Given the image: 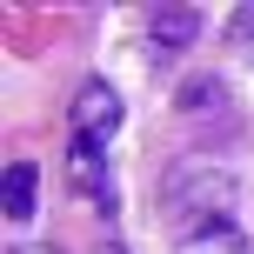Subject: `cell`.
Instances as JSON below:
<instances>
[{
    "label": "cell",
    "mask_w": 254,
    "mask_h": 254,
    "mask_svg": "<svg viewBox=\"0 0 254 254\" xmlns=\"http://www.w3.org/2000/svg\"><path fill=\"white\" fill-rule=\"evenodd\" d=\"M167 188H174V194H167V221L181 228V241L201 234V228H221L228 207H234V174H214V167H201V161L174 167Z\"/></svg>",
    "instance_id": "6da1fadb"
},
{
    "label": "cell",
    "mask_w": 254,
    "mask_h": 254,
    "mask_svg": "<svg viewBox=\"0 0 254 254\" xmlns=\"http://www.w3.org/2000/svg\"><path fill=\"white\" fill-rule=\"evenodd\" d=\"M34 188H40L34 161H13L7 181H0V207H7V221H27V214H34Z\"/></svg>",
    "instance_id": "5b68a950"
},
{
    "label": "cell",
    "mask_w": 254,
    "mask_h": 254,
    "mask_svg": "<svg viewBox=\"0 0 254 254\" xmlns=\"http://www.w3.org/2000/svg\"><path fill=\"white\" fill-rule=\"evenodd\" d=\"M13 254H54V248H40V241H27V248H13Z\"/></svg>",
    "instance_id": "ba28073f"
},
{
    "label": "cell",
    "mask_w": 254,
    "mask_h": 254,
    "mask_svg": "<svg viewBox=\"0 0 254 254\" xmlns=\"http://www.w3.org/2000/svg\"><path fill=\"white\" fill-rule=\"evenodd\" d=\"M147 27H154V40H161V47H188V40L201 34V7H154Z\"/></svg>",
    "instance_id": "277c9868"
},
{
    "label": "cell",
    "mask_w": 254,
    "mask_h": 254,
    "mask_svg": "<svg viewBox=\"0 0 254 254\" xmlns=\"http://www.w3.org/2000/svg\"><path fill=\"white\" fill-rule=\"evenodd\" d=\"M234 40H254V7H234Z\"/></svg>",
    "instance_id": "52a82bcc"
},
{
    "label": "cell",
    "mask_w": 254,
    "mask_h": 254,
    "mask_svg": "<svg viewBox=\"0 0 254 254\" xmlns=\"http://www.w3.org/2000/svg\"><path fill=\"white\" fill-rule=\"evenodd\" d=\"M121 114H127L121 94L107 87V80H87V87L74 94V107H67V127H74V140H101L107 147V134L121 127Z\"/></svg>",
    "instance_id": "7a4b0ae2"
},
{
    "label": "cell",
    "mask_w": 254,
    "mask_h": 254,
    "mask_svg": "<svg viewBox=\"0 0 254 254\" xmlns=\"http://www.w3.org/2000/svg\"><path fill=\"white\" fill-rule=\"evenodd\" d=\"M181 254H254V248H248V234L234 228V221H221V228L188 234V241H181Z\"/></svg>",
    "instance_id": "8992f818"
},
{
    "label": "cell",
    "mask_w": 254,
    "mask_h": 254,
    "mask_svg": "<svg viewBox=\"0 0 254 254\" xmlns=\"http://www.w3.org/2000/svg\"><path fill=\"white\" fill-rule=\"evenodd\" d=\"M67 181H74V194L114 207V174H107V147L101 140H67Z\"/></svg>",
    "instance_id": "3957f363"
}]
</instances>
